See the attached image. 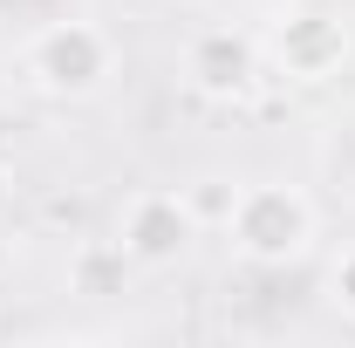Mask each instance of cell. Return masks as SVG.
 <instances>
[{"instance_id":"cell-10","label":"cell","mask_w":355,"mask_h":348,"mask_svg":"<svg viewBox=\"0 0 355 348\" xmlns=\"http://www.w3.org/2000/svg\"><path fill=\"white\" fill-rule=\"evenodd\" d=\"M0 273H7V239H0Z\"/></svg>"},{"instance_id":"cell-3","label":"cell","mask_w":355,"mask_h":348,"mask_svg":"<svg viewBox=\"0 0 355 348\" xmlns=\"http://www.w3.org/2000/svg\"><path fill=\"white\" fill-rule=\"evenodd\" d=\"M178 76H184V89L198 103L239 110L266 82V42L253 28H239V21H205V28H191L184 48H178Z\"/></svg>"},{"instance_id":"cell-9","label":"cell","mask_w":355,"mask_h":348,"mask_svg":"<svg viewBox=\"0 0 355 348\" xmlns=\"http://www.w3.org/2000/svg\"><path fill=\"white\" fill-rule=\"evenodd\" d=\"M7 205H14V171L0 164V218H7Z\"/></svg>"},{"instance_id":"cell-4","label":"cell","mask_w":355,"mask_h":348,"mask_svg":"<svg viewBox=\"0 0 355 348\" xmlns=\"http://www.w3.org/2000/svg\"><path fill=\"white\" fill-rule=\"evenodd\" d=\"M260 42H266V76H280L294 89H321L349 69L355 28L328 7H287V14H273V28Z\"/></svg>"},{"instance_id":"cell-8","label":"cell","mask_w":355,"mask_h":348,"mask_svg":"<svg viewBox=\"0 0 355 348\" xmlns=\"http://www.w3.org/2000/svg\"><path fill=\"white\" fill-rule=\"evenodd\" d=\"M328 301H335V314L355 328V246H342V260L328 266Z\"/></svg>"},{"instance_id":"cell-6","label":"cell","mask_w":355,"mask_h":348,"mask_svg":"<svg viewBox=\"0 0 355 348\" xmlns=\"http://www.w3.org/2000/svg\"><path fill=\"white\" fill-rule=\"evenodd\" d=\"M123 273H130V260L116 239H83L69 260V294H123Z\"/></svg>"},{"instance_id":"cell-5","label":"cell","mask_w":355,"mask_h":348,"mask_svg":"<svg viewBox=\"0 0 355 348\" xmlns=\"http://www.w3.org/2000/svg\"><path fill=\"white\" fill-rule=\"evenodd\" d=\"M191 239H198V205L184 191H171V184H144V191L123 198V212H116V246L144 273L178 266L191 253Z\"/></svg>"},{"instance_id":"cell-7","label":"cell","mask_w":355,"mask_h":348,"mask_svg":"<svg viewBox=\"0 0 355 348\" xmlns=\"http://www.w3.org/2000/svg\"><path fill=\"white\" fill-rule=\"evenodd\" d=\"M321 164H328V177H335V191H342V198H355V110L335 123V130H328Z\"/></svg>"},{"instance_id":"cell-2","label":"cell","mask_w":355,"mask_h":348,"mask_svg":"<svg viewBox=\"0 0 355 348\" xmlns=\"http://www.w3.org/2000/svg\"><path fill=\"white\" fill-rule=\"evenodd\" d=\"M314 239H321V212H314V198L301 184L253 177L225 205V246L246 266H294L314 253Z\"/></svg>"},{"instance_id":"cell-1","label":"cell","mask_w":355,"mask_h":348,"mask_svg":"<svg viewBox=\"0 0 355 348\" xmlns=\"http://www.w3.org/2000/svg\"><path fill=\"white\" fill-rule=\"evenodd\" d=\"M116 76V42L89 14H48L42 28L21 42V82L42 103H89Z\"/></svg>"}]
</instances>
